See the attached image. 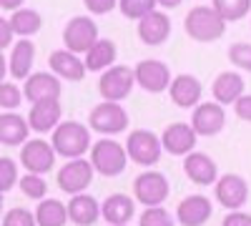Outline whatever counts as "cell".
I'll return each instance as SVG.
<instances>
[{
	"label": "cell",
	"mask_w": 251,
	"mask_h": 226,
	"mask_svg": "<svg viewBox=\"0 0 251 226\" xmlns=\"http://www.w3.org/2000/svg\"><path fill=\"white\" fill-rule=\"evenodd\" d=\"M53 149L66 158H80L86 151H91V131L78 121L58 123L53 128Z\"/></svg>",
	"instance_id": "obj_1"
},
{
	"label": "cell",
	"mask_w": 251,
	"mask_h": 226,
	"mask_svg": "<svg viewBox=\"0 0 251 226\" xmlns=\"http://www.w3.org/2000/svg\"><path fill=\"white\" fill-rule=\"evenodd\" d=\"M186 33L191 35L199 43H211V40H219L226 30V20L208 5H199L194 10H188L186 20H183Z\"/></svg>",
	"instance_id": "obj_2"
},
{
	"label": "cell",
	"mask_w": 251,
	"mask_h": 226,
	"mask_svg": "<svg viewBox=\"0 0 251 226\" xmlns=\"http://www.w3.org/2000/svg\"><path fill=\"white\" fill-rule=\"evenodd\" d=\"M126 161H128V153H126V146L111 141V138H100L93 143L91 149V163L93 169L103 176H118L126 169Z\"/></svg>",
	"instance_id": "obj_3"
},
{
	"label": "cell",
	"mask_w": 251,
	"mask_h": 226,
	"mask_svg": "<svg viewBox=\"0 0 251 226\" xmlns=\"http://www.w3.org/2000/svg\"><path fill=\"white\" fill-rule=\"evenodd\" d=\"M88 123L93 131H98L103 136H116L128 128V113L116 100H103V103L93 106V111L88 113Z\"/></svg>",
	"instance_id": "obj_4"
},
{
	"label": "cell",
	"mask_w": 251,
	"mask_h": 226,
	"mask_svg": "<svg viewBox=\"0 0 251 226\" xmlns=\"http://www.w3.org/2000/svg\"><path fill=\"white\" fill-rule=\"evenodd\" d=\"M161 138L153 136L151 131H131L128 133V141H126V153H128V158L133 163H138V166H153V163H158L161 158Z\"/></svg>",
	"instance_id": "obj_5"
},
{
	"label": "cell",
	"mask_w": 251,
	"mask_h": 226,
	"mask_svg": "<svg viewBox=\"0 0 251 226\" xmlns=\"http://www.w3.org/2000/svg\"><path fill=\"white\" fill-rule=\"evenodd\" d=\"M96 40H98V25L93 23V18L75 15V18H71L66 23V30H63V43H66V50H71V53H86Z\"/></svg>",
	"instance_id": "obj_6"
},
{
	"label": "cell",
	"mask_w": 251,
	"mask_h": 226,
	"mask_svg": "<svg viewBox=\"0 0 251 226\" xmlns=\"http://www.w3.org/2000/svg\"><path fill=\"white\" fill-rule=\"evenodd\" d=\"M169 178L158 171H143L133 181V196L143 206H161L169 199Z\"/></svg>",
	"instance_id": "obj_7"
},
{
	"label": "cell",
	"mask_w": 251,
	"mask_h": 226,
	"mask_svg": "<svg viewBox=\"0 0 251 226\" xmlns=\"http://www.w3.org/2000/svg\"><path fill=\"white\" fill-rule=\"evenodd\" d=\"M133 71L128 66H111L108 71H103L100 80H98V91L106 100H123L128 98V93L133 91Z\"/></svg>",
	"instance_id": "obj_8"
},
{
	"label": "cell",
	"mask_w": 251,
	"mask_h": 226,
	"mask_svg": "<svg viewBox=\"0 0 251 226\" xmlns=\"http://www.w3.org/2000/svg\"><path fill=\"white\" fill-rule=\"evenodd\" d=\"M93 181V163L86 158H68V163L58 171V186L66 194H80L91 186Z\"/></svg>",
	"instance_id": "obj_9"
},
{
	"label": "cell",
	"mask_w": 251,
	"mask_h": 226,
	"mask_svg": "<svg viewBox=\"0 0 251 226\" xmlns=\"http://www.w3.org/2000/svg\"><path fill=\"white\" fill-rule=\"evenodd\" d=\"M20 163L25 166V171L30 174H48L55 163V149L53 143L43 141V138H33L23 143V151H20Z\"/></svg>",
	"instance_id": "obj_10"
},
{
	"label": "cell",
	"mask_w": 251,
	"mask_h": 226,
	"mask_svg": "<svg viewBox=\"0 0 251 226\" xmlns=\"http://www.w3.org/2000/svg\"><path fill=\"white\" fill-rule=\"evenodd\" d=\"M133 78H136V83L143 88V91H149V93H161L169 88L171 83V71L169 66L163 63V60H141V63L133 68Z\"/></svg>",
	"instance_id": "obj_11"
},
{
	"label": "cell",
	"mask_w": 251,
	"mask_h": 226,
	"mask_svg": "<svg viewBox=\"0 0 251 226\" xmlns=\"http://www.w3.org/2000/svg\"><path fill=\"white\" fill-rule=\"evenodd\" d=\"M246 199H249V186L239 174H226L216 178V201L224 209L236 211L246 203Z\"/></svg>",
	"instance_id": "obj_12"
},
{
	"label": "cell",
	"mask_w": 251,
	"mask_h": 226,
	"mask_svg": "<svg viewBox=\"0 0 251 226\" xmlns=\"http://www.w3.org/2000/svg\"><path fill=\"white\" fill-rule=\"evenodd\" d=\"M196 138L199 133L194 131L191 123H171L161 136V146L171 156H186L196 149Z\"/></svg>",
	"instance_id": "obj_13"
},
{
	"label": "cell",
	"mask_w": 251,
	"mask_h": 226,
	"mask_svg": "<svg viewBox=\"0 0 251 226\" xmlns=\"http://www.w3.org/2000/svg\"><path fill=\"white\" fill-rule=\"evenodd\" d=\"M171 35V18L161 13V10H151L138 20V38L146 46H161L166 43Z\"/></svg>",
	"instance_id": "obj_14"
},
{
	"label": "cell",
	"mask_w": 251,
	"mask_h": 226,
	"mask_svg": "<svg viewBox=\"0 0 251 226\" xmlns=\"http://www.w3.org/2000/svg\"><path fill=\"white\" fill-rule=\"evenodd\" d=\"M60 100L58 98H46V100H35L30 113H28V126L35 133H48L60 123Z\"/></svg>",
	"instance_id": "obj_15"
},
{
	"label": "cell",
	"mask_w": 251,
	"mask_h": 226,
	"mask_svg": "<svg viewBox=\"0 0 251 226\" xmlns=\"http://www.w3.org/2000/svg\"><path fill=\"white\" fill-rule=\"evenodd\" d=\"M226 123V113H224V106L221 103H201L194 108V118H191V126L199 136H216L221 133Z\"/></svg>",
	"instance_id": "obj_16"
},
{
	"label": "cell",
	"mask_w": 251,
	"mask_h": 226,
	"mask_svg": "<svg viewBox=\"0 0 251 226\" xmlns=\"http://www.w3.org/2000/svg\"><path fill=\"white\" fill-rule=\"evenodd\" d=\"M211 211H214L211 201H208L206 196H201V194H194V196H186L178 203L176 219L183 226H203L208 219H211Z\"/></svg>",
	"instance_id": "obj_17"
},
{
	"label": "cell",
	"mask_w": 251,
	"mask_h": 226,
	"mask_svg": "<svg viewBox=\"0 0 251 226\" xmlns=\"http://www.w3.org/2000/svg\"><path fill=\"white\" fill-rule=\"evenodd\" d=\"M183 171H186L188 181H194L196 186H208V183H214V181L219 178L216 161H211L206 153H199V151L186 153Z\"/></svg>",
	"instance_id": "obj_18"
},
{
	"label": "cell",
	"mask_w": 251,
	"mask_h": 226,
	"mask_svg": "<svg viewBox=\"0 0 251 226\" xmlns=\"http://www.w3.org/2000/svg\"><path fill=\"white\" fill-rule=\"evenodd\" d=\"M201 83H199V78L194 75H188V73H181L176 75L171 83H169V96L171 100L178 106V108H194L199 100H201Z\"/></svg>",
	"instance_id": "obj_19"
},
{
	"label": "cell",
	"mask_w": 251,
	"mask_h": 226,
	"mask_svg": "<svg viewBox=\"0 0 251 226\" xmlns=\"http://www.w3.org/2000/svg\"><path fill=\"white\" fill-rule=\"evenodd\" d=\"M23 96L35 103V100H46V98H60V80L55 73H33L25 78V88Z\"/></svg>",
	"instance_id": "obj_20"
},
{
	"label": "cell",
	"mask_w": 251,
	"mask_h": 226,
	"mask_svg": "<svg viewBox=\"0 0 251 226\" xmlns=\"http://www.w3.org/2000/svg\"><path fill=\"white\" fill-rule=\"evenodd\" d=\"M68 219L75 224V226H93L98 219H100V206L98 201L88 194H73V199L68 201Z\"/></svg>",
	"instance_id": "obj_21"
},
{
	"label": "cell",
	"mask_w": 251,
	"mask_h": 226,
	"mask_svg": "<svg viewBox=\"0 0 251 226\" xmlns=\"http://www.w3.org/2000/svg\"><path fill=\"white\" fill-rule=\"evenodd\" d=\"M48 63H50V71L58 78L83 80V75H86V63L78 58V53H71V50H53Z\"/></svg>",
	"instance_id": "obj_22"
},
{
	"label": "cell",
	"mask_w": 251,
	"mask_h": 226,
	"mask_svg": "<svg viewBox=\"0 0 251 226\" xmlns=\"http://www.w3.org/2000/svg\"><path fill=\"white\" fill-rule=\"evenodd\" d=\"M214 98L216 103L221 106H228V103H236L239 96H244V78L234 71H226V73H219L216 80H214Z\"/></svg>",
	"instance_id": "obj_23"
},
{
	"label": "cell",
	"mask_w": 251,
	"mask_h": 226,
	"mask_svg": "<svg viewBox=\"0 0 251 226\" xmlns=\"http://www.w3.org/2000/svg\"><path fill=\"white\" fill-rule=\"evenodd\" d=\"M33 60H35V46L30 43L28 38L18 40L13 46V53H10V63H8V73L18 80H25L30 75V68H33Z\"/></svg>",
	"instance_id": "obj_24"
},
{
	"label": "cell",
	"mask_w": 251,
	"mask_h": 226,
	"mask_svg": "<svg viewBox=\"0 0 251 226\" xmlns=\"http://www.w3.org/2000/svg\"><path fill=\"white\" fill-rule=\"evenodd\" d=\"M30 126L23 116L18 113H0V143L5 146H20L28 141Z\"/></svg>",
	"instance_id": "obj_25"
},
{
	"label": "cell",
	"mask_w": 251,
	"mask_h": 226,
	"mask_svg": "<svg viewBox=\"0 0 251 226\" xmlns=\"http://www.w3.org/2000/svg\"><path fill=\"white\" fill-rule=\"evenodd\" d=\"M133 199L131 196H126V194H113L108 196L106 201H103V206H100V216L106 219L108 224H128L133 219Z\"/></svg>",
	"instance_id": "obj_26"
},
{
	"label": "cell",
	"mask_w": 251,
	"mask_h": 226,
	"mask_svg": "<svg viewBox=\"0 0 251 226\" xmlns=\"http://www.w3.org/2000/svg\"><path fill=\"white\" fill-rule=\"evenodd\" d=\"M116 43L113 40H103L98 38L96 43L86 50V71H106L113 66V60H116Z\"/></svg>",
	"instance_id": "obj_27"
},
{
	"label": "cell",
	"mask_w": 251,
	"mask_h": 226,
	"mask_svg": "<svg viewBox=\"0 0 251 226\" xmlns=\"http://www.w3.org/2000/svg\"><path fill=\"white\" fill-rule=\"evenodd\" d=\"M40 25H43V18H40V13L33 10V8H18V10H13V15H10V28H13V33L20 35V38L35 35V33L40 30Z\"/></svg>",
	"instance_id": "obj_28"
},
{
	"label": "cell",
	"mask_w": 251,
	"mask_h": 226,
	"mask_svg": "<svg viewBox=\"0 0 251 226\" xmlns=\"http://www.w3.org/2000/svg\"><path fill=\"white\" fill-rule=\"evenodd\" d=\"M68 209L58 199H43L35 209V224L38 226H66Z\"/></svg>",
	"instance_id": "obj_29"
},
{
	"label": "cell",
	"mask_w": 251,
	"mask_h": 226,
	"mask_svg": "<svg viewBox=\"0 0 251 226\" xmlns=\"http://www.w3.org/2000/svg\"><path fill=\"white\" fill-rule=\"evenodd\" d=\"M214 10L226 20H241L251 10V0H214Z\"/></svg>",
	"instance_id": "obj_30"
},
{
	"label": "cell",
	"mask_w": 251,
	"mask_h": 226,
	"mask_svg": "<svg viewBox=\"0 0 251 226\" xmlns=\"http://www.w3.org/2000/svg\"><path fill=\"white\" fill-rule=\"evenodd\" d=\"M18 183H20V191H23L28 199H43L46 191H48V183L43 181V176H40V174H30L28 171Z\"/></svg>",
	"instance_id": "obj_31"
},
{
	"label": "cell",
	"mask_w": 251,
	"mask_h": 226,
	"mask_svg": "<svg viewBox=\"0 0 251 226\" xmlns=\"http://www.w3.org/2000/svg\"><path fill=\"white\" fill-rule=\"evenodd\" d=\"M118 8L126 18L141 20L146 13H151L156 8V0H118Z\"/></svg>",
	"instance_id": "obj_32"
},
{
	"label": "cell",
	"mask_w": 251,
	"mask_h": 226,
	"mask_svg": "<svg viewBox=\"0 0 251 226\" xmlns=\"http://www.w3.org/2000/svg\"><path fill=\"white\" fill-rule=\"evenodd\" d=\"M138 226H174V216L163 206H146Z\"/></svg>",
	"instance_id": "obj_33"
},
{
	"label": "cell",
	"mask_w": 251,
	"mask_h": 226,
	"mask_svg": "<svg viewBox=\"0 0 251 226\" xmlns=\"http://www.w3.org/2000/svg\"><path fill=\"white\" fill-rule=\"evenodd\" d=\"M15 183H18V166H15L13 158L3 156L0 158V194L10 191Z\"/></svg>",
	"instance_id": "obj_34"
},
{
	"label": "cell",
	"mask_w": 251,
	"mask_h": 226,
	"mask_svg": "<svg viewBox=\"0 0 251 226\" xmlns=\"http://www.w3.org/2000/svg\"><path fill=\"white\" fill-rule=\"evenodd\" d=\"M20 100H23V91H20L15 83H0V108L5 111H13L20 106Z\"/></svg>",
	"instance_id": "obj_35"
},
{
	"label": "cell",
	"mask_w": 251,
	"mask_h": 226,
	"mask_svg": "<svg viewBox=\"0 0 251 226\" xmlns=\"http://www.w3.org/2000/svg\"><path fill=\"white\" fill-rule=\"evenodd\" d=\"M228 60H231L236 68L251 73V43H234L228 48Z\"/></svg>",
	"instance_id": "obj_36"
},
{
	"label": "cell",
	"mask_w": 251,
	"mask_h": 226,
	"mask_svg": "<svg viewBox=\"0 0 251 226\" xmlns=\"http://www.w3.org/2000/svg\"><path fill=\"white\" fill-rule=\"evenodd\" d=\"M3 226H38V224H35V216L28 209H13V211L5 214Z\"/></svg>",
	"instance_id": "obj_37"
},
{
	"label": "cell",
	"mask_w": 251,
	"mask_h": 226,
	"mask_svg": "<svg viewBox=\"0 0 251 226\" xmlns=\"http://www.w3.org/2000/svg\"><path fill=\"white\" fill-rule=\"evenodd\" d=\"M83 3H86V8L93 15H106V13H111L118 5V0H83Z\"/></svg>",
	"instance_id": "obj_38"
},
{
	"label": "cell",
	"mask_w": 251,
	"mask_h": 226,
	"mask_svg": "<svg viewBox=\"0 0 251 226\" xmlns=\"http://www.w3.org/2000/svg\"><path fill=\"white\" fill-rule=\"evenodd\" d=\"M234 111H236V116L241 121H251V96L249 93L239 96V100L234 103Z\"/></svg>",
	"instance_id": "obj_39"
},
{
	"label": "cell",
	"mask_w": 251,
	"mask_h": 226,
	"mask_svg": "<svg viewBox=\"0 0 251 226\" xmlns=\"http://www.w3.org/2000/svg\"><path fill=\"white\" fill-rule=\"evenodd\" d=\"M221 226H251V214H244V211H231Z\"/></svg>",
	"instance_id": "obj_40"
},
{
	"label": "cell",
	"mask_w": 251,
	"mask_h": 226,
	"mask_svg": "<svg viewBox=\"0 0 251 226\" xmlns=\"http://www.w3.org/2000/svg\"><path fill=\"white\" fill-rule=\"evenodd\" d=\"M13 35H15V33H13V28H10V20H5L3 15H0V50L10 46Z\"/></svg>",
	"instance_id": "obj_41"
},
{
	"label": "cell",
	"mask_w": 251,
	"mask_h": 226,
	"mask_svg": "<svg viewBox=\"0 0 251 226\" xmlns=\"http://www.w3.org/2000/svg\"><path fill=\"white\" fill-rule=\"evenodd\" d=\"M23 5V0H0V8L3 10H18Z\"/></svg>",
	"instance_id": "obj_42"
},
{
	"label": "cell",
	"mask_w": 251,
	"mask_h": 226,
	"mask_svg": "<svg viewBox=\"0 0 251 226\" xmlns=\"http://www.w3.org/2000/svg\"><path fill=\"white\" fill-rule=\"evenodd\" d=\"M5 73H8V66H5V55L0 53V83H3V78H5Z\"/></svg>",
	"instance_id": "obj_43"
},
{
	"label": "cell",
	"mask_w": 251,
	"mask_h": 226,
	"mask_svg": "<svg viewBox=\"0 0 251 226\" xmlns=\"http://www.w3.org/2000/svg\"><path fill=\"white\" fill-rule=\"evenodd\" d=\"M156 3L163 8H176V5H181V0H156Z\"/></svg>",
	"instance_id": "obj_44"
},
{
	"label": "cell",
	"mask_w": 251,
	"mask_h": 226,
	"mask_svg": "<svg viewBox=\"0 0 251 226\" xmlns=\"http://www.w3.org/2000/svg\"><path fill=\"white\" fill-rule=\"evenodd\" d=\"M0 216H3V194H0Z\"/></svg>",
	"instance_id": "obj_45"
},
{
	"label": "cell",
	"mask_w": 251,
	"mask_h": 226,
	"mask_svg": "<svg viewBox=\"0 0 251 226\" xmlns=\"http://www.w3.org/2000/svg\"><path fill=\"white\" fill-rule=\"evenodd\" d=\"M108 226H128V224H108Z\"/></svg>",
	"instance_id": "obj_46"
}]
</instances>
